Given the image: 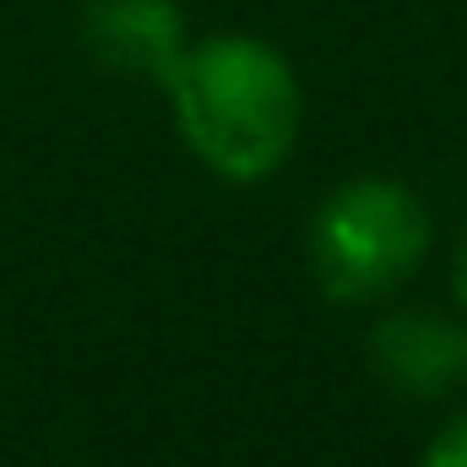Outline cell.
Masks as SVG:
<instances>
[{
	"label": "cell",
	"instance_id": "6",
	"mask_svg": "<svg viewBox=\"0 0 467 467\" xmlns=\"http://www.w3.org/2000/svg\"><path fill=\"white\" fill-rule=\"evenodd\" d=\"M451 294L467 310V223H462V239H457V255H451Z\"/></svg>",
	"mask_w": 467,
	"mask_h": 467
},
{
	"label": "cell",
	"instance_id": "3",
	"mask_svg": "<svg viewBox=\"0 0 467 467\" xmlns=\"http://www.w3.org/2000/svg\"><path fill=\"white\" fill-rule=\"evenodd\" d=\"M369 369L408 402H435L467 386V327L435 310H391L364 337Z\"/></svg>",
	"mask_w": 467,
	"mask_h": 467
},
{
	"label": "cell",
	"instance_id": "1",
	"mask_svg": "<svg viewBox=\"0 0 467 467\" xmlns=\"http://www.w3.org/2000/svg\"><path fill=\"white\" fill-rule=\"evenodd\" d=\"M163 93L185 147L234 185L277 174L305 130L299 71L277 44L255 33L196 38Z\"/></svg>",
	"mask_w": 467,
	"mask_h": 467
},
{
	"label": "cell",
	"instance_id": "5",
	"mask_svg": "<svg viewBox=\"0 0 467 467\" xmlns=\"http://www.w3.org/2000/svg\"><path fill=\"white\" fill-rule=\"evenodd\" d=\"M419 467H467V413L446 419V424L435 430V441L424 446Z\"/></svg>",
	"mask_w": 467,
	"mask_h": 467
},
{
	"label": "cell",
	"instance_id": "2",
	"mask_svg": "<svg viewBox=\"0 0 467 467\" xmlns=\"http://www.w3.org/2000/svg\"><path fill=\"white\" fill-rule=\"evenodd\" d=\"M430 207L413 185L386 174L343 180L310 223V272L327 299L375 305L397 294L430 255Z\"/></svg>",
	"mask_w": 467,
	"mask_h": 467
},
{
	"label": "cell",
	"instance_id": "4",
	"mask_svg": "<svg viewBox=\"0 0 467 467\" xmlns=\"http://www.w3.org/2000/svg\"><path fill=\"white\" fill-rule=\"evenodd\" d=\"M82 44L104 71L169 88L191 33L180 0H93L82 16Z\"/></svg>",
	"mask_w": 467,
	"mask_h": 467
}]
</instances>
